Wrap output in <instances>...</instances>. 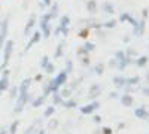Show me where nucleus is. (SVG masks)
<instances>
[{
    "label": "nucleus",
    "instance_id": "57",
    "mask_svg": "<svg viewBox=\"0 0 149 134\" xmlns=\"http://www.w3.org/2000/svg\"><path fill=\"white\" fill-rule=\"evenodd\" d=\"M130 40V37H128V36H125V37H124V43H127Z\"/></svg>",
    "mask_w": 149,
    "mask_h": 134
},
{
    "label": "nucleus",
    "instance_id": "29",
    "mask_svg": "<svg viewBox=\"0 0 149 134\" xmlns=\"http://www.w3.org/2000/svg\"><path fill=\"white\" fill-rule=\"evenodd\" d=\"M69 24H70V17L69 15H63L60 19V26L61 27H69Z\"/></svg>",
    "mask_w": 149,
    "mask_h": 134
},
{
    "label": "nucleus",
    "instance_id": "46",
    "mask_svg": "<svg viewBox=\"0 0 149 134\" xmlns=\"http://www.w3.org/2000/svg\"><path fill=\"white\" fill-rule=\"evenodd\" d=\"M34 81L36 82H42L43 81V75H42V73H37V75L34 76Z\"/></svg>",
    "mask_w": 149,
    "mask_h": 134
},
{
    "label": "nucleus",
    "instance_id": "19",
    "mask_svg": "<svg viewBox=\"0 0 149 134\" xmlns=\"http://www.w3.org/2000/svg\"><path fill=\"white\" fill-rule=\"evenodd\" d=\"M113 85H115L118 90L124 88V85H125V78H122V76H115V78H113Z\"/></svg>",
    "mask_w": 149,
    "mask_h": 134
},
{
    "label": "nucleus",
    "instance_id": "47",
    "mask_svg": "<svg viewBox=\"0 0 149 134\" xmlns=\"http://www.w3.org/2000/svg\"><path fill=\"white\" fill-rule=\"evenodd\" d=\"M93 121H94L95 124H100V122H102V116H100V115H95V116L93 118Z\"/></svg>",
    "mask_w": 149,
    "mask_h": 134
},
{
    "label": "nucleus",
    "instance_id": "35",
    "mask_svg": "<svg viewBox=\"0 0 149 134\" xmlns=\"http://www.w3.org/2000/svg\"><path fill=\"white\" fill-rule=\"evenodd\" d=\"M51 33H52V27H51V26H48L45 30H42V36H43L45 39H48L49 36H51Z\"/></svg>",
    "mask_w": 149,
    "mask_h": 134
},
{
    "label": "nucleus",
    "instance_id": "14",
    "mask_svg": "<svg viewBox=\"0 0 149 134\" xmlns=\"http://www.w3.org/2000/svg\"><path fill=\"white\" fill-rule=\"evenodd\" d=\"M51 19H52V17H51V14H45V15H42V18H40V22H39V27H40V30H45L48 26H49V22H51Z\"/></svg>",
    "mask_w": 149,
    "mask_h": 134
},
{
    "label": "nucleus",
    "instance_id": "54",
    "mask_svg": "<svg viewBox=\"0 0 149 134\" xmlns=\"http://www.w3.org/2000/svg\"><path fill=\"white\" fill-rule=\"evenodd\" d=\"M143 95H149V88H143Z\"/></svg>",
    "mask_w": 149,
    "mask_h": 134
},
{
    "label": "nucleus",
    "instance_id": "41",
    "mask_svg": "<svg viewBox=\"0 0 149 134\" xmlns=\"http://www.w3.org/2000/svg\"><path fill=\"white\" fill-rule=\"evenodd\" d=\"M72 70H73V63H72V60H67L66 61V72L72 73Z\"/></svg>",
    "mask_w": 149,
    "mask_h": 134
},
{
    "label": "nucleus",
    "instance_id": "30",
    "mask_svg": "<svg viewBox=\"0 0 149 134\" xmlns=\"http://www.w3.org/2000/svg\"><path fill=\"white\" fill-rule=\"evenodd\" d=\"M18 125H19V121H14L9 127V134H17V130H18Z\"/></svg>",
    "mask_w": 149,
    "mask_h": 134
},
{
    "label": "nucleus",
    "instance_id": "17",
    "mask_svg": "<svg viewBox=\"0 0 149 134\" xmlns=\"http://www.w3.org/2000/svg\"><path fill=\"white\" fill-rule=\"evenodd\" d=\"M90 33H91V30H90L88 27H84L82 30H79V31H78V37H79V39H82V40H88Z\"/></svg>",
    "mask_w": 149,
    "mask_h": 134
},
{
    "label": "nucleus",
    "instance_id": "28",
    "mask_svg": "<svg viewBox=\"0 0 149 134\" xmlns=\"http://www.w3.org/2000/svg\"><path fill=\"white\" fill-rule=\"evenodd\" d=\"M54 113H55V106H54V104H51L49 107H46V110H45L43 116H45V118H51Z\"/></svg>",
    "mask_w": 149,
    "mask_h": 134
},
{
    "label": "nucleus",
    "instance_id": "49",
    "mask_svg": "<svg viewBox=\"0 0 149 134\" xmlns=\"http://www.w3.org/2000/svg\"><path fill=\"white\" fill-rule=\"evenodd\" d=\"M109 66H110V67H116V66H118V61H116L115 58L110 60V61H109Z\"/></svg>",
    "mask_w": 149,
    "mask_h": 134
},
{
    "label": "nucleus",
    "instance_id": "5",
    "mask_svg": "<svg viewBox=\"0 0 149 134\" xmlns=\"http://www.w3.org/2000/svg\"><path fill=\"white\" fill-rule=\"evenodd\" d=\"M98 107H100V103H98V101H93V103H90V104L82 106L79 110H81L82 115H91V113H94V110H97Z\"/></svg>",
    "mask_w": 149,
    "mask_h": 134
},
{
    "label": "nucleus",
    "instance_id": "48",
    "mask_svg": "<svg viewBox=\"0 0 149 134\" xmlns=\"http://www.w3.org/2000/svg\"><path fill=\"white\" fill-rule=\"evenodd\" d=\"M125 54H127V55H130V57H133V55H137V54H136V51L133 49V48H130L128 51H125Z\"/></svg>",
    "mask_w": 149,
    "mask_h": 134
},
{
    "label": "nucleus",
    "instance_id": "39",
    "mask_svg": "<svg viewBox=\"0 0 149 134\" xmlns=\"http://www.w3.org/2000/svg\"><path fill=\"white\" fill-rule=\"evenodd\" d=\"M48 63H49V58H48V55H43V57H42V60H40V67H42V69H45Z\"/></svg>",
    "mask_w": 149,
    "mask_h": 134
},
{
    "label": "nucleus",
    "instance_id": "38",
    "mask_svg": "<svg viewBox=\"0 0 149 134\" xmlns=\"http://www.w3.org/2000/svg\"><path fill=\"white\" fill-rule=\"evenodd\" d=\"M76 54H78V57H84V55H90V52L85 49V48L82 46V48H78V51H76Z\"/></svg>",
    "mask_w": 149,
    "mask_h": 134
},
{
    "label": "nucleus",
    "instance_id": "60",
    "mask_svg": "<svg viewBox=\"0 0 149 134\" xmlns=\"http://www.w3.org/2000/svg\"><path fill=\"white\" fill-rule=\"evenodd\" d=\"M0 94H2V92H0Z\"/></svg>",
    "mask_w": 149,
    "mask_h": 134
},
{
    "label": "nucleus",
    "instance_id": "10",
    "mask_svg": "<svg viewBox=\"0 0 149 134\" xmlns=\"http://www.w3.org/2000/svg\"><path fill=\"white\" fill-rule=\"evenodd\" d=\"M118 21H119V22H125V21H127V22H130V24H131L133 27H136V26H137V22H139L137 19H134L130 14H127V12L121 14V15H119V18H118Z\"/></svg>",
    "mask_w": 149,
    "mask_h": 134
},
{
    "label": "nucleus",
    "instance_id": "44",
    "mask_svg": "<svg viewBox=\"0 0 149 134\" xmlns=\"http://www.w3.org/2000/svg\"><path fill=\"white\" fill-rule=\"evenodd\" d=\"M60 28H61V34L69 36V33H70V28H69V27H61V26H60Z\"/></svg>",
    "mask_w": 149,
    "mask_h": 134
},
{
    "label": "nucleus",
    "instance_id": "15",
    "mask_svg": "<svg viewBox=\"0 0 149 134\" xmlns=\"http://www.w3.org/2000/svg\"><path fill=\"white\" fill-rule=\"evenodd\" d=\"M121 103H122V106H125V107H131L133 106V103H134V99H133V95H130V94H124L122 97H121Z\"/></svg>",
    "mask_w": 149,
    "mask_h": 134
},
{
    "label": "nucleus",
    "instance_id": "58",
    "mask_svg": "<svg viewBox=\"0 0 149 134\" xmlns=\"http://www.w3.org/2000/svg\"><path fill=\"white\" fill-rule=\"evenodd\" d=\"M37 134H46V133H45V130H39V133H37Z\"/></svg>",
    "mask_w": 149,
    "mask_h": 134
},
{
    "label": "nucleus",
    "instance_id": "9",
    "mask_svg": "<svg viewBox=\"0 0 149 134\" xmlns=\"http://www.w3.org/2000/svg\"><path fill=\"white\" fill-rule=\"evenodd\" d=\"M100 94H102V87L98 83H93L91 87H90V91H88V99L90 100H94Z\"/></svg>",
    "mask_w": 149,
    "mask_h": 134
},
{
    "label": "nucleus",
    "instance_id": "59",
    "mask_svg": "<svg viewBox=\"0 0 149 134\" xmlns=\"http://www.w3.org/2000/svg\"><path fill=\"white\" fill-rule=\"evenodd\" d=\"M146 81H148V83H149V73H148V75H146Z\"/></svg>",
    "mask_w": 149,
    "mask_h": 134
},
{
    "label": "nucleus",
    "instance_id": "12",
    "mask_svg": "<svg viewBox=\"0 0 149 134\" xmlns=\"http://www.w3.org/2000/svg\"><path fill=\"white\" fill-rule=\"evenodd\" d=\"M40 39H42V33H40V31H34V33H33V37L30 39V42H29L27 46H26V51H29L30 48H31L33 45H36L37 42H40Z\"/></svg>",
    "mask_w": 149,
    "mask_h": 134
},
{
    "label": "nucleus",
    "instance_id": "8",
    "mask_svg": "<svg viewBox=\"0 0 149 134\" xmlns=\"http://www.w3.org/2000/svg\"><path fill=\"white\" fill-rule=\"evenodd\" d=\"M67 78H69V73L66 70H63V72H60L57 75V78H54L52 81H54V83L57 85V87H63V85L67 82Z\"/></svg>",
    "mask_w": 149,
    "mask_h": 134
},
{
    "label": "nucleus",
    "instance_id": "36",
    "mask_svg": "<svg viewBox=\"0 0 149 134\" xmlns=\"http://www.w3.org/2000/svg\"><path fill=\"white\" fill-rule=\"evenodd\" d=\"M84 48H85V49L88 51V52H91V51L95 49V45H94L93 42H85V43H84Z\"/></svg>",
    "mask_w": 149,
    "mask_h": 134
},
{
    "label": "nucleus",
    "instance_id": "22",
    "mask_svg": "<svg viewBox=\"0 0 149 134\" xmlns=\"http://www.w3.org/2000/svg\"><path fill=\"white\" fill-rule=\"evenodd\" d=\"M139 82H140V78H139V76L125 78V85H131V87H134V85H137Z\"/></svg>",
    "mask_w": 149,
    "mask_h": 134
},
{
    "label": "nucleus",
    "instance_id": "7",
    "mask_svg": "<svg viewBox=\"0 0 149 134\" xmlns=\"http://www.w3.org/2000/svg\"><path fill=\"white\" fill-rule=\"evenodd\" d=\"M33 79L31 78H26L18 87V95L19 94H29V90H30V85H31Z\"/></svg>",
    "mask_w": 149,
    "mask_h": 134
},
{
    "label": "nucleus",
    "instance_id": "45",
    "mask_svg": "<svg viewBox=\"0 0 149 134\" xmlns=\"http://www.w3.org/2000/svg\"><path fill=\"white\" fill-rule=\"evenodd\" d=\"M17 92H18V88L17 87H12L10 88V97L14 99V97H17Z\"/></svg>",
    "mask_w": 149,
    "mask_h": 134
},
{
    "label": "nucleus",
    "instance_id": "32",
    "mask_svg": "<svg viewBox=\"0 0 149 134\" xmlns=\"http://www.w3.org/2000/svg\"><path fill=\"white\" fill-rule=\"evenodd\" d=\"M51 6L52 8H51V10H49V14H51L52 18H57V15H58V3H54Z\"/></svg>",
    "mask_w": 149,
    "mask_h": 134
},
{
    "label": "nucleus",
    "instance_id": "3",
    "mask_svg": "<svg viewBox=\"0 0 149 134\" xmlns=\"http://www.w3.org/2000/svg\"><path fill=\"white\" fill-rule=\"evenodd\" d=\"M29 100H30V94H19L18 99H17V104H15V107H14V112H15V113L22 112L24 106H26V103H27Z\"/></svg>",
    "mask_w": 149,
    "mask_h": 134
},
{
    "label": "nucleus",
    "instance_id": "24",
    "mask_svg": "<svg viewBox=\"0 0 149 134\" xmlns=\"http://www.w3.org/2000/svg\"><path fill=\"white\" fill-rule=\"evenodd\" d=\"M61 103H63V97L60 95V92H54L52 94V104L54 106H58Z\"/></svg>",
    "mask_w": 149,
    "mask_h": 134
},
{
    "label": "nucleus",
    "instance_id": "13",
    "mask_svg": "<svg viewBox=\"0 0 149 134\" xmlns=\"http://www.w3.org/2000/svg\"><path fill=\"white\" fill-rule=\"evenodd\" d=\"M131 63H133V61H131V57L125 54V58L121 60V61H118V66H116V67H118V70H121V72H122V70H125Z\"/></svg>",
    "mask_w": 149,
    "mask_h": 134
},
{
    "label": "nucleus",
    "instance_id": "21",
    "mask_svg": "<svg viewBox=\"0 0 149 134\" xmlns=\"http://www.w3.org/2000/svg\"><path fill=\"white\" fill-rule=\"evenodd\" d=\"M86 10H88L90 12V14H95V12H97V2H95V0H90V2L88 3H86Z\"/></svg>",
    "mask_w": 149,
    "mask_h": 134
},
{
    "label": "nucleus",
    "instance_id": "43",
    "mask_svg": "<svg viewBox=\"0 0 149 134\" xmlns=\"http://www.w3.org/2000/svg\"><path fill=\"white\" fill-rule=\"evenodd\" d=\"M102 134H113V130L109 128V127H103L102 128Z\"/></svg>",
    "mask_w": 149,
    "mask_h": 134
},
{
    "label": "nucleus",
    "instance_id": "2",
    "mask_svg": "<svg viewBox=\"0 0 149 134\" xmlns=\"http://www.w3.org/2000/svg\"><path fill=\"white\" fill-rule=\"evenodd\" d=\"M8 33H9V19L6 18L2 24H0V49L3 48L6 37H8Z\"/></svg>",
    "mask_w": 149,
    "mask_h": 134
},
{
    "label": "nucleus",
    "instance_id": "52",
    "mask_svg": "<svg viewBox=\"0 0 149 134\" xmlns=\"http://www.w3.org/2000/svg\"><path fill=\"white\" fill-rule=\"evenodd\" d=\"M58 34H61V28H60V26L54 28V36H58Z\"/></svg>",
    "mask_w": 149,
    "mask_h": 134
},
{
    "label": "nucleus",
    "instance_id": "51",
    "mask_svg": "<svg viewBox=\"0 0 149 134\" xmlns=\"http://www.w3.org/2000/svg\"><path fill=\"white\" fill-rule=\"evenodd\" d=\"M148 15H149V10H148V9H143V10H142V17L146 19V18H148Z\"/></svg>",
    "mask_w": 149,
    "mask_h": 134
},
{
    "label": "nucleus",
    "instance_id": "6",
    "mask_svg": "<svg viewBox=\"0 0 149 134\" xmlns=\"http://www.w3.org/2000/svg\"><path fill=\"white\" fill-rule=\"evenodd\" d=\"M145 30H146V19L142 18V19L137 22V26L134 27L133 34H134V36H137V37H142V36L145 34Z\"/></svg>",
    "mask_w": 149,
    "mask_h": 134
},
{
    "label": "nucleus",
    "instance_id": "1",
    "mask_svg": "<svg viewBox=\"0 0 149 134\" xmlns=\"http://www.w3.org/2000/svg\"><path fill=\"white\" fill-rule=\"evenodd\" d=\"M3 48H5V51H3V63H2V66H0V70L6 69L8 64H9L12 51H14V40H6L5 45H3Z\"/></svg>",
    "mask_w": 149,
    "mask_h": 134
},
{
    "label": "nucleus",
    "instance_id": "11",
    "mask_svg": "<svg viewBox=\"0 0 149 134\" xmlns=\"http://www.w3.org/2000/svg\"><path fill=\"white\" fill-rule=\"evenodd\" d=\"M34 24H36V15L31 14V17L29 18V21H27V24H26V27H24V36H29V34H30V31H31L33 27H34Z\"/></svg>",
    "mask_w": 149,
    "mask_h": 134
},
{
    "label": "nucleus",
    "instance_id": "20",
    "mask_svg": "<svg viewBox=\"0 0 149 134\" xmlns=\"http://www.w3.org/2000/svg\"><path fill=\"white\" fill-rule=\"evenodd\" d=\"M64 54V42H60L57 49H55V54H54V58H61Z\"/></svg>",
    "mask_w": 149,
    "mask_h": 134
},
{
    "label": "nucleus",
    "instance_id": "34",
    "mask_svg": "<svg viewBox=\"0 0 149 134\" xmlns=\"http://www.w3.org/2000/svg\"><path fill=\"white\" fill-rule=\"evenodd\" d=\"M113 58L116 60V61H121V60L125 58V52H124V51H116L115 55H113Z\"/></svg>",
    "mask_w": 149,
    "mask_h": 134
},
{
    "label": "nucleus",
    "instance_id": "26",
    "mask_svg": "<svg viewBox=\"0 0 149 134\" xmlns=\"http://www.w3.org/2000/svg\"><path fill=\"white\" fill-rule=\"evenodd\" d=\"M45 100H46V97H45V95H40V97H37V99L31 103V106H33V107H40V106L45 103Z\"/></svg>",
    "mask_w": 149,
    "mask_h": 134
},
{
    "label": "nucleus",
    "instance_id": "42",
    "mask_svg": "<svg viewBox=\"0 0 149 134\" xmlns=\"http://www.w3.org/2000/svg\"><path fill=\"white\" fill-rule=\"evenodd\" d=\"M57 125H58V121L54 119V121H51V122L48 124V128H49V130H54V128H57Z\"/></svg>",
    "mask_w": 149,
    "mask_h": 134
},
{
    "label": "nucleus",
    "instance_id": "53",
    "mask_svg": "<svg viewBox=\"0 0 149 134\" xmlns=\"http://www.w3.org/2000/svg\"><path fill=\"white\" fill-rule=\"evenodd\" d=\"M109 97H110V99H116V97H118V92H116V91L110 92V94H109Z\"/></svg>",
    "mask_w": 149,
    "mask_h": 134
},
{
    "label": "nucleus",
    "instance_id": "18",
    "mask_svg": "<svg viewBox=\"0 0 149 134\" xmlns=\"http://www.w3.org/2000/svg\"><path fill=\"white\" fill-rule=\"evenodd\" d=\"M102 9L106 12V14H109V15H113L115 14V6L112 5V3H109V2H104L102 5Z\"/></svg>",
    "mask_w": 149,
    "mask_h": 134
},
{
    "label": "nucleus",
    "instance_id": "4",
    "mask_svg": "<svg viewBox=\"0 0 149 134\" xmlns=\"http://www.w3.org/2000/svg\"><path fill=\"white\" fill-rule=\"evenodd\" d=\"M3 75L2 78H0V92H3V91H8L9 90V69H3Z\"/></svg>",
    "mask_w": 149,
    "mask_h": 134
},
{
    "label": "nucleus",
    "instance_id": "25",
    "mask_svg": "<svg viewBox=\"0 0 149 134\" xmlns=\"http://www.w3.org/2000/svg\"><path fill=\"white\" fill-rule=\"evenodd\" d=\"M61 104H63V106H64L66 109H73V107H76V106H78V103L74 101L73 99H67L66 101H63Z\"/></svg>",
    "mask_w": 149,
    "mask_h": 134
},
{
    "label": "nucleus",
    "instance_id": "56",
    "mask_svg": "<svg viewBox=\"0 0 149 134\" xmlns=\"http://www.w3.org/2000/svg\"><path fill=\"white\" fill-rule=\"evenodd\" d=\"M124 127H125V124H122V122H121V124H118V128H119V130H122Z\"/></svg>",
    "mask_w": 149,
    "mask_h": 134
},
{
    "label": "nucleus",
    "instance_id": "31",
    "mask_svg": "<svg viewBox=\"0 0 149 134\" xmlns=\"http://www.w3.org/2000/svg\"><path fill=\"white\" fill-rule=\"evenodd\" d=\"M94 72H95V75H98V76H102V75H103V72H104V64H102V63H98L97 66H94Z\"/></svg>",
    "mask_w": 149,
    "mask_h": 134
},
{
    "label": "nucleus",
    "instance_id": "27",
    "mask_svg": "<svg viewBox=\"0 0 149 134\" xmlns=\"http://www.w3.org/2000/svg\"><path fill=\"white\" fill-rule=\"evenodd\" d=\"M116 24H118V19H109L106 22H102V27H104V28H113Z\"/></svg>",
    "mask_w": 149,
    "mask_h": 134
},
{
    "label": "nucleus",
    "instance_id": "16",
    "mask_svg": "<svg viewBox=\"0 0 149 134\" xmlns=\"http://www.w3.org/2000/svg\"><path fill=\"white\" fill-rule=\"evenodd\" d=\"M134 115L137 118H140V119H149V112L146 110L145 107H137L134 110Z\"/></svg>",
    "mask_w": 149,
    "mask_h": 134
},
{
    "label": "nucleus",
    "instance_id": "37",
    "mask_svg": "<svg viewBox=\"0 0 149 134\" xmlns=\"http://www.w3.org/2000/svg\"><path fill=\"white\" fill-rule=\"evenodd\" d=\"M54 70H55V66H54L52 63H48V64H46V67H45V72L48 73V75H52V73H54Z\"/></svg>",
    "mask_w": 149,
    "mask_h": 134
},
{
    "label": "nucleus",
    "instance_id": "40",
    "mask_svg": "<svg viewBox=\"0 0 149 134\" xmlns=\"http://www.w3.org/2000/svg\"><path fill=\"white\" fill-rule=\"evenodd\" d=\"M81 58H82V64H84V66H90V64H91L90 55H84V57H81Z\"/></svg>",
    "mask_w": 149,
    "mask_h": 134
},
{
    "label": "nucleus",
    "instance_id": "23",
    "mask_svg": "<svg viewBox=\"0 0 149 134\" xmlns=\"http://www.w3.org/2000/svg\"><path fill=\"white\" fill-rule=\"evenodd\" d=\"M148 57L146 55H142V57H139L137 60H136V66H137V67H145L146 64H148Z\"/></svg>",
    "mask_w": 149,
    "mask_h": 134
},
{
    "label": "nucleus",
    "instance_id": "33",
    "mask_svg": "<svg viewBox=\"0 0 149 134\" xmlns=\"http://www.w3.org/2000/svg\"><path fill=\"white\" fill-rule=\"evenodd\" d=\"M60 95L63 97V99H69V97L72 95V90H70V88H64V90H61Z\"/></svg>",
    "mask_w": 149,
    "mask_h": 134
},
{
    "label": "nucleus",
    "instance_id": "55",
    "mask_svg": "<svg viewBox=\"0 0 149 134\" xmlns=\"http://www.w3.org/2000/svg\"><path fill=\"white\" fill-rule=\"evenodd\" d=\"M0 134H8V131H6V128H2V130H0Z\"/></svg>",
    "mask_w": 149,
    "mask_h": 134
},
{
    "label": "nucleus",
    "instance_id": "50",
    "mask_svg": "<svg viewBox=\"0 0 149 134\" xmlns=\"http://www.w3.org/2000/svg\"><path fill=\"white\" fill-rule=\"evenodd\" d=\"M52 5V0H43V6L42 8H45V6H51Z\"/></svg>",
    "mask_w": 149,
    "mask_h": 134
}]
</instances>
